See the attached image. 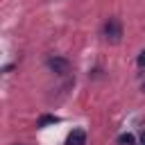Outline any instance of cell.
I'll return each instance as SVG.
<instances>
[{"mask_svg": "<svg viewBox=\"0 0 145 145\" xmlns=\"http://www.w3.org/2000/svg\"><path fill=\"white\" fill-rule=\"evenodd\" d=\"M104 39H106L109 43H118V41L122 39V25H120L118 18H109V20L104 23Z\"/></svg>", "mask_w": 145, "mask_h": 145, "instance_id": "cell-1", "label": "cell"}, {"mask_svg": "<svg viewBox=\"0 0 145 145\" xmlns=\"http://www.w3.org/2000/svg\"><path fill=\"white\" fill-rule=\"evenodd\" d=\"M138 68H145V50L138 54Z\"/></svg>", "mask_w": 145, "mask_h": 145, "instance_id": "cell-6", "label": "cell"}, {"mask_svg": "<svg viewBox=\"0 0 145 145\" xmlns=\"http://www.w3.org/2000/svg\"><path fill=\"white\" fill-rule=\"evenodd\" d=\"M143 91H145V84H143Z\"/></svg>", "mask_w": 145, "mask_h": 145, "instance_id": "cell-8", "label": "cell"}, {"mask_svg": "<svg viewBox=\"0 0 145 145\" xmlns=\"http://www.w3.org/2000/svg\"><path fill=\"white\" fill-rule=\"evenodd\" d=\"M66 145H86V131H84V129H75V131H70Z\"/></svg>", "mask_w": 145, "mask_h": 145, "instance_id": "cell-3", "label": "cell"}, {"mask_svg": "<svg viewBox=\"0 0 145 145\" xmlns=\"http://www.w3.org/2000/svg\"><path fill=\"white\" fill-rule=\"evenodd\" d=\"M48 66H50L57 75L70 72V61H68V59H61V57H50V59H48Z\"/></svg>", "mask_w": 145, "mask_h": 145, "instance_id": "cell-2", "label": "cell"}, {"mask_svg": "<svg viewBox=\"0 0 145 145\" xmlns=\"http://www.w3.org/2000/svg\"><path fill=\"white\" fill-rule=\"evenodd\" d=\"M140 143H143V145H145V131H143V134H140Z\"/></svg>", "mask_w": 145, "mask_h": 145, "instance_id": "cell-7", "label": "cell"}, {"mask_svg": "<svg viewBox=\"0 0 145 145\" xmlns=\"http://www.w3.org/2000/svg\"><path fill=\"white\" fill-rule=\"evenodd\" d=\"M134 140H136L134 134H120V136H118V143H120V145H134Z\"/></svg>", "mask_w": 145, "mask_h": 145, "instance_id": "cell-4", "label": "cell"}, {"mask_svg": "<svg viewBox=\"0 0 145 145\" xmlns=\"http://www.w3.org/2000/svg\"><path fill=\"white\" fill-rule=\"evenodd\" d=\"M50 122H57V118H54V116H43V118H41V122H39V125H41V127H43V125H50Z\"/></svg>", "mask_w": 145, "mask_h": 145, "instance_id": "cell-5", "label": "cell"}]
</instances>
